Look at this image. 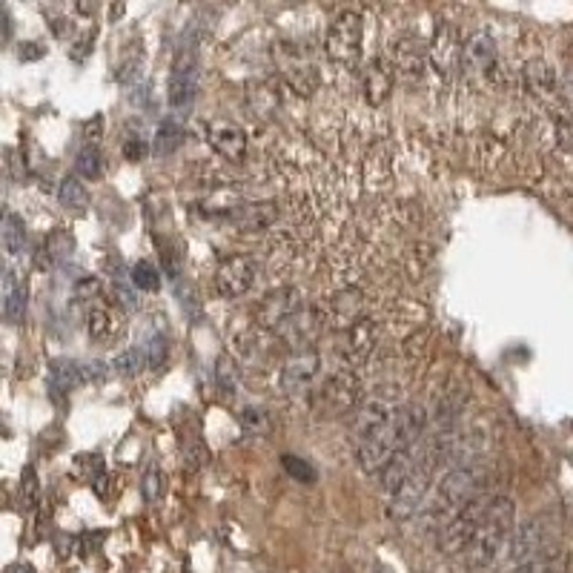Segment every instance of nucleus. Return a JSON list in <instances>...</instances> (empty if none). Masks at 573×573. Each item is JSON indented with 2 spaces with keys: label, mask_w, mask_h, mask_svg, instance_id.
<instances>
[{
  "label": "nucleus",
  "mask_w": 573,
  "mask_h": 573,
  "mask_svg": "<svg viewBox=\"0 0 573 573\" xmlns=\"http://www.w3.org/2000/svg\"><path fill=\"white\" fill-rule=\"evenodd\" d=\"M513 519H516V505L510 496H490L488 513L479 525V531L473 536L470 548L465 551V565L479 571L488 568L499 559V553L505 551V545L513 536Z\"/></svg>",
  "instance_id": "nucleus-1"
},
{
  "label": "nucleus",
  "mask_w": 573,
  "mask_h": 573,
  "mask_svg": "<svg viewBox=\"0 0 573 573\" xmlns=\"http://www.w3.org/2000/svg\"><path fill=\"white\" fill-rule=\"evenodd\" d=\"M553 525L551 519L545 516H536V519H528L525 525H519L508 542V565L510 571H522L528 568L531 562L542 559L545 553L553 551Z\"/></svg>",
  "instance_id": "nucleus-2"
},
{
  "label": "nucleus",
  "mask_w": 573,
  "mask_h": 573,
  "mask_svg": "<svg viewBox=\"0 0 573 573\" xmlns=\"http://www.w3.org/2000/svg\"><path fill=\"white\" fill-rule=\"evenodd\" d=\"M482 485H485V470L476 462H462V465L450 467L439 488H436V496H439V510H453L456 513L470 505L473 499L482 496Z\"/></svg>",
  "instance_id": "nucleus-3"
},
{
  "label": "nucleus",
  "mask_w": 573,
  "mask_h": 573,
  "mask_svg": "<svg viewBox=\"0 0 573 573\" xmlns=\"http://www.w3.org/2000/svg\"><path fill=\"white\" fill-rule=\"evenodd\" d=\"M201 92V55L195 43L181 41L170 72V107L175 112L190 109Z\"/></svg>",
  "instance_id": "nucleus-4"
},
{
  "label": "nucleus",
  "mask_w": 573,
  "mask_h": 573,
  "mask_svg": "<svg viewBox=\"0 0 573 573\" xmlns=\"http://www.w3.org/2000/svg\"><path fill=\"white\" fill-rule=\"evenodd\" d=\"M433 470H436V465L430 462V456H427V453H422V456H419V462H416L413 476H410L402 488L390 496V502H387V513H390V519H399V522H404V519H410V516H416V513L422 510L427 490H430Z\"/></svg>",
  "instance_id": "nucleus-5"
},
{
  "label": "nucleus",
  "mask_w": 573,
  "mask_h": 573,
  "mask_svg": "<svg viewBox=\"0 0 573 573\" xmlns=\"http://www.w3.org/2000/svg\"><path fill=\"white\" fill-rule=\"evenodd\" d=\"M490 505V496H479V499H473L470 505L459 510L450 522L445 525V531L439 536V542H442V551L450 553V556H465V551L470 548V542H473V536L479 531V525H482V519H485V513H488Z\"/></svg>",
  "instance_id": "nucleus-6"
},
{
  "label": "nucleus",
  "mask_w": 573,
  "mask_h": 573,
  "mask_svg": "<svg viewBox=\"0 0 573 573\" xmlns=\"http://www.w3.org/2000/svg\"><path fill=\"white\" fill-rule=\"evenodd\" d=\"M361 35H364V23L356 12H341L336 21L330 23L324 52L333 64H353L361 52Z\"/></svg>",
  "instance_id": "nucleus-7"
},
{
  "label": "nucleus",
  "mask_w": 573,
  "mask_h": 573,
  "mask_svg": "<svg viewBox=\"0 0 573 573\" xmlns=\"http://www.w3.org/2000/svg\"><path fill=\"white\" fill-rule=\"evenodd\" d=\"M359 376L353 370H339L316 390V407L327 416H344L359 402Z\"/></svg>",
  "instance_id": "nucleus-8"
},
{
  "label": "nucleus",
  "mask_w": 573,
  "mask_h": 573,
  "mask_svg": "<svg viewBox=\"0 0 573 573\" xmlns=\"http://www.w3.org/2000/svg\"><path fill=\"white\" fill-rule=\"evenodd\" d=\"M304 310V298H301V290L296 287H278L273 293L258 301L255 307V321L267 330H281L287 327L290 321L296 319L298 313Z\"/></svg>",
  "instance_id": "nucleus-9"
},
{
  "label": "nucleus",
  "mask_w": 573,
  "mask_h": 573,
  "mask_svg": "<svg viewBox=\"0 0 573 573\" xmlns=\"http://www.w3.org/2000/svg\"><path fill=\"white\" fill-rule=\"evenodd\" d=\"M258 264L250 255H230L215 270V290L221 298H241L253 290Z\"/></svg>",
  "instance_id": "nucleus-10"
},
{
  "label": "nucleus",
  "mask_w": 573,
  "mask_h": 573,
  "mask_svg": "<svg viewBox=\"0 0 573 573\" xmlns=\"http://www.w3.org/2000/svg\"><path fill=\"white\" fill-rule=\"evenodd\" d=\"M321 356L316 350L298 353L293 359L284 364L281 370V387L287 396H316L321 384Z\"/></svg>",
  "instance_id": "nucleus-11"
},
{
  "label": "nucleus",
  "mask_w": 573,
  "mask_h": 573,
  "mask_svg": "<svg viewBox=\"0 0 573 573\" xmlns=\"http://www.w3.org/2000/svg\"><path fill=\"white\" fill-rule=\"evenodd\" d=\"M207 141H210V147L221 155V158H227V161H244L247 158V149H250V141H247V132L238 127L235 121H227V118H213L210 124H207Z\"/></svg>",
  "instance_id": "nucleus-12"
},
{
  "label": "nucleus",
  "mask_w": 573,
  "mask_h": 573,
  "mask_svg": "<svg viewBox=\"0 0 573 573\" xmlns=\"http://www.w3.org/2000/svg\"><path fill=\"white\" fill-rule=\"evenodd\" d=\"M376 341H379V330H376L373 321L364 316V319L356 321L353 327H347L341 333V356L350 361V364H361L373 353Z\"/></svg>",
  "instance_id": "nucleus-13"
},
{
  "label": "nucleus",
  "mask_w": 573,
  "mask_h": 573,
  "mask_svg": "<svg viewBox=\"0 0 573 573\" xmlns=\"http://www.w3.org/2000/svg\"><path fill=\"white\" fill-rule=\"evenodd\" d=\"M393 72H396V66H393V61H387V58H376V61L367 64L361 89H364V101H367L370 107H382L384 101L390 98Z\"/></svg>",
  "instance_id": "nucleus-14"
},
{
  "label": "nucleus",
  "mask_w": 573,
  "mask_h": 573,
  "mask_svg": "<svg viewBox=\"0 0 573 573\" xmlns=\"http://www.w3.org/2000/svg\"><path fill=\"white\" fill-rule=\"evenodd\" d=\"M462 52H465V46H459V32L450 23H442L436 29L433 46H430V61L436 64L442 75H450L456 66L462 64Z\"/></svg>",
  "instance_id": "nucleus-15"
},
{
  "label": "nucleus",
  "mask_w": 573,
  "mask_h": 573,
  "mask_svg": "<svg viewBox=\"0 0 573 573\" xmlns=\"http://www.w3.org/2000/svg\"><path fill=\"white\" fill-rule=\"evenodd\" d=\"M496 64V43L488 32H476L470 35L462 52V69L467 75H485L490 66Z\"/></svg>",
  "instance_id": "nucleus-16"
},
{
  "label": "nucleus",
  "mask_w": 573,
  "mask_h": 573,
  "mask_svg": "<svg viewBox=\"0 0 573 573\" xmlns=\"http://www.w3.org/2000/svg\"><path fill=\"white\" fill-rule=\"evenodd\" d=\"M327 319L333 321L341 333L347 327H353L356 321L364 319V298H361L359 290H344V293L333 298L330 307H327Z\"/></svg>",
  "instance_id": "nucleus-17"
},
{
  "label": "nucleus",
  "mask_w": 573,
  "mask_h": 573,
  "mask_svg": "<svg viewBox=\"0 0 573 573\" xmlns=\"http://www.w3.org/2000/svg\"><path fill=\"white\" fill-rule=\"evenodd\" d=\"M86 330H89V339L101 341H115L121 333H124V319L112 310V307H92L89 310V319H86Z\"/></svg>",
  "instance_id": "nucleus-18"
},
{
  "label": "nucleus",
  "mask_w": 573,
  "mask_h": 573,
  "mask_svg": "<svg viewBox=\"0 0 573 573\" xmlns=\"http://www.w3.org/2000/svg\"><path fill=\"white\" fill-rule=\"evenodd\" d=\"M72 253H75V238H72L69 230L58 227V230H52V233L43 238L38 267H58V264H64Z\"/></svg>",
  "instance_id": "nucleus-19"
},
{
  "label": "nucleus",
  "mask_w": 573,
  "mask_h": 573,
  "mask_svg": "<svg viewBox=\"0 0 573 573\" xmlns=\"http://www.w3.org/2000/svg\"><path fill=\"white\" fill-rule=\"evenodd\" d=\"M425 64H427L425 46L416 41V38H402V41H396V46H393V66H396L399 72L419 78L422 69H425Z\"/></svg>",
  "instance_id": "nucleus-20"
},
{
  "label": "nucleus",
  "mask_w": 573,
  "mask_h": 573,
  "mask_svg": "<svg viewBox=\"0 0 573 573\" xmlns=\"http://www.w3.org/2000/svg\"><path fill=\"white\" fill-rule=\"evenodd\" d=\"M81 384H86L84 364H81V361L55 359L49 364V387H52L55 393H72V390H78Z\"/></svg>",
  "instance_id": "nucleus-21"
},
{
  "label": "nucleus",
  "mask_w": 573,
  "mask_h": 573,
  "mask_svg": "<svg viewBox=\"0 0 573 573\" xmlns=\"http://www.w3.org/2000/svg\"><path fill=\"white\" fill-rule=\"evenodd\" d=\"M184 144V127H181V121L175 118V115H167L158 129H155V141H152V152L158 155V158H170L175 155L178 149Z\"/></svg>",
  "instance_id": "nucleus-22"
},
{
  "label": "nucleus",
  "mask_w": 573,
  "mask_h": 573,
  "mask_svg": "<svg viewBox=\"0 0 573 573\" xmlns=\"http://www.w3.org/2000/svg\"><path fill=\"white\" fill-rule=\"evenodd\" d=\"M3 316L9 324H23V316H26V290L15 273L3 276Z\"/></svg>",
  "instance_id": "nucleus-23"
},
{
  "label": "nucleus",
  "mask_w": 573,
  "mask_h": 573,
  "mask_svg": "<svg viewBox=\"0 0 573 573\" xmlns=\"http://www.w3.org/2000/svg\"><path fill=\"white\" fill-rule=\"evenodd\" d=\"M181 465L187 467L190 473L195 470H201V467H207L210 462V450L207 445L201 442V436L198 433H181Z\"/></svg>",
  "instance_id": "nucleus-24"
},
{
  "label": "nucleus",
  "mask_w": 573,
  "mask_h": 573,
  "mask_svg": "<svg viewBox=\"0 0 573 573\" xmlns=\"http://www.w3.org/2000/svg\"><path fill=\"white\" fill-rule=\"evenodd\" d=\"M238 425L247 436H270L276 422H273L270 410H264V407H244L238 413Z\"/></svg>",
  "instance_id": "nucleus-25"
},
{
  "label": "nucleus",
  "mask_w": 573,
  "mask_h": 573,
  "mask_svg": "<svg viewBox=\"0 0 573 573\" xmlns=\"http://www.w3.org/2000/svg\"><path fill=\"white\" fill-rule=\"evenodd\" d=\"M0 238H3V250L9 255H18L26 244V224L21 215L6 213L3 224H0Z\"/></svg>",
  "instance_id": "nucleus-26"
},
{
  "label": "nucleus",
  "mask_w": 573,
  "mask_h": 573,
  "mask_svg": "<svg viewBox=\"0 0 573 573\" xmlns=\"http://www.w3.org/2000/svg\"><path fill=\"white\" fill-rule=\"evenodd\" d=\"M58 201L64 204L66 210L84 213L86 207H89V192H86V187L81 184V178L66 175L64 181H61V187H58Z\"/></svg>",
  "instance_id": "nucleus-27"
},
{
  "label": "nucleus",
  "mask_w": 573,
  "mask_h": 573,
  "mask_svg": "<svg viewBox=\"0 0 573 573\" xmlns=\"http://www.w3.org/2000/svg\"><path fill=\"white\" fill-rule=\"evenodd\" d=\"M273 221H276L273 204H250V207H244V213L238 215V224L244 230H270Z\"/></svg>",
  "instance_id": "nucleus-28"
},
{
  "label": "nucleus",
  "mask_w": 573,
  "mask_h": 573,
  "mask_svg": "<svg viewBox=\"0 0 573 573\" xmlns=\"http://www.w3.org/2000/svg\"><path fill=\"white\" fill-rule=\"evenodd\" d=\"M112 293H115V298H118V304H121V307H127V310H135V307H138L135 284H132V278H127V273H124L121 258L115 261V273H112Z\"/></svg>",
  "instance_id": "nucleus-29"
},
{
  "label": "nucleus",
  "mask_w": 573,
  "mask_h": 573,
  "mask_svg": "<svg viewBox=\"0 0 573 573\" xmlns=\"http://www.w3.org/2000/svg\"><path fill=\"white\" fill-rule=\"evenodd\" d=\"M75 170H78V175L86 178V181H98V178L104 175V158H101V152L92 147V144L81 149L78 158H75Z\"/></svg>",
  "instance_id": "nucleus-30"
},
{
  "label": "nucleus",
  "mask_w": 573,
  "mask_h": 573,
  "mask_svg": "<svg viewBox=\"0 0 573 573\" xmlns=\"http://www.w3.org/2000/svg\"><path fill=\"white\" fill-rule=\"evenodd\" d=\"M129 278H132L135 290H144V293H155V290L161 287V273L155 270L152 261H138V264H132Z\"/></svg>",
  "instance_id": "nucleus-31"
},
{
  "label": "nucleus",
  "mask_w": 573,
  "mask_h": 573,
  "mask_svg": "<svg viewBox=\"0 0 573 573\" xmlns=\"http://www.w3.org/2000/svg\"><path fill=\"white\" fill-rule=\"evenodd\" d=\"M281 467L287 470V476H290V479H296V482H301V485H313V482L319 479L316 467L310 465L307 459H298V456H290V453H284V456H281Z\"/></svg>",
  "instance_id": "nucleus-32"
},
{
  "label": "nucleus",
  "mask_w": 573,
  "mask_h": 573,
  "mask_svg": "<svg viewBox=\"0 0 573 573\" xmlns=\"http://www.w3.org/2000/svg\"><path fill=\"white\" fill-rule=\"evenodd\" d=\"M238 364H235L233 356H218V361H215V382H218V387L224 390V393H235L238 390Z\"/></svg>",
  "instance_id": "nucleus-33"
},
{
  "label": "nucleus",
  "mask_w": 573,
  "mask_h": 573,
  "mask_svg": "<svg viewBox=\"0 0 573 573\" xmlns=\"http://www.w3.org/2000/svg\"><path fill=\"white\" fill-rule=\"evenodd\" d=\"M164 490H167V479H164L161 467H149L147 473H144V479H141V493H144L147 505H158Z\"/></svg>",
  "instance_id": "nucleus-34"
},
{
  "label": "nucleus",
  "mask_w": 573,
  "mask_h": 573,
  "mask_svg": "<svg viewBox=\"0 0 573 573\" xmlns=\"http://www.w3.org/2000/svg\"><path fill=\"white\" fill-rule=\"evenodd\" d=\"M38 493H41V482H38V473H35V467H23V476H21V508L23 510H32L38 505Z\"/></svg>",
  "instance_id": "nucleus-35"
},
{
  "label": "nucleus",
  "mask_w": 573,
  "mask_h": 573,
  "mask_svg": "<svg viewBox=\"0 0 573 573\" xmlns=\"http://www.w3.org/2000/svg\"><path fill=\"white\" fill-rule=\"evenodd\" d=\"M144 361H147V353H141V350H124L121 356H115L112 367H115V373H121V376H138L141 367H144Z\"/></svg>",
  "instance_id": "nucleus-36"
},
{
  "label": "nucleus",
  "mask_w": 573,
  "mask_h": 573,
  "mask_svg": "<svg viewBox=\"0 0 573 573\" xmlns=\"http://www.w3.org/2000/svg\"><path fill=\"white\" fill-rule=\"evenodd\" d=\"M147 364L152 370H161L167 364V353H170V344H167V336L164 333H155L152 339L147 341Z\"/></svg>",
  "instance_id": "nucleus-37"
},
{
  "label": "nucleus",
  "mask_w": 573,
  "mask_h": 573,
  "mask_svg": "<svg viewBox=\"0 0 573 573\" xmlns=\"http://www.w3.org/2000/svg\"><path fill=\"white\" fill-rule=\"evenodd\" d=\"M109 376V367L104 361H86L84 364V379L86 382H104Z\"/></svg>",
  "instance_id": "nucleus-38"
},
{
  "label": "nucleus",
  "mask_w": 573,
  "mask_h": 573,
  "mask_svg": "<svg viewBox=\"0 0 573 573\" xmlns=\"http://www.w3.org/2000/svg\"><path fill=\"white\" fill-rule=\"evenodd\" d=\"M43 55H46V46L35 41L21 43V49H18V58H21V61H41Z\"/></svg>",
  "instance_id": "nucleus-39"
},
{
  "label": "nucleus",
  "mask_w": 573,
  "mask_h": 573,
  "mask_svg": "<svg viewBox=\"0 0 573 573\" xmlns=\"http://www.w3.org/2000/svg\"><path fill=\"white\" fill-rule=\"evenodd\" d=\"M124 155H127V161H141V158L147 155L144 138H129L127 144H124Z\"/></svg>",
  "instance_id": "nucleus-40"
},
{
  "label": "nucleus",
  "mask_w": 573,
  "mask_h": 573,
  "mask_svg": "<svg viewBox=\"0 0 573 573\" xmlns=\"http://www.w3.org/2000/svg\"><path fill=\"white\" fill-rule=\"evenodd\" d=\"M95 293H98V281H95V278H81L78 287H75V296L78 298L95 296Z\"/></svg>",
  "instance_id": "nucleus-41"
},
{
  "label": "nucleus",
  "mask_w": 573,
  "mask_h": 573,
  "mask_svg": "<svg viewBox=\"0 0 573 573\" xmlns=\"http://www.w3.org/2000/svg\"><path fill=\"white\" fill-rule=\"evenodd\" d=\"M0 18H3V41H9V35H12V18H9V9H3V12H0Z\"/></svg>",
  "instance_id": "nucleus-42"
},
{
  "label": "nucleus",
  "mask_w": 573,
  "mask_h": 573,
  "mask_svg": "<svg viewBox=\"0 0 573 573\" xmlns=\"http://www.w3.org/2000/svg\"><path fill=\"white\" fill-rule=\"evenodd\" d=\"M9 573H32V568H29V565H15Z\"/></svg>",
  "instance_id": "nucleus-43"
}]
</instances>
